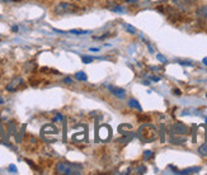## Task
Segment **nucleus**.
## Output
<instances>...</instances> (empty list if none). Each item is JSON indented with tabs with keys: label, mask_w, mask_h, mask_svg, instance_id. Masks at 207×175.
<instances>
[{
	"label": "nucleus",
	"mask_w": 207,
	"mask_h": 175,
	"mask_svg": "<svg viewBox=\"0 0 207 175\" xmlns=\"http://www.w3.org/2000/svg\"><path fill=\"white\" fill-rule=\"evenodd\" d=\"M57 174H64V175H74V174H80L81 173V165L72 164L69 161H59L55 167Z\"/></svg>",
	"instance_id": "nucleus-1"
},
{
	"label": "nucleus",
	"mask_w": 207,
	"mask_h": 175,
	"mask_svg": "<svg viewBox=\"0 0 207 175\" xmlns=\"http://www.w3.org/2000/svg\"><path fill=\"white\" fill-rule=\"evenodd\" d=\"M139 137L144 142H153L158 138L156 127L153 124H144L139 128Z\"/></svg>",
	"instance_id": "nucleus-2"
},
{
	"label": "nucleus",
	"mask_w": 207,
	"mask_h": 175,
	"mask_svg": "<svg viewBox=\"0 0 207 175\" xmlns=\"http://www.w3.org/2000/svg\"><path fill=\"white\" fill-rule=\"evenodd\" d=\"M78 11V7L71 3H60L53 9V13L56 15H70Z\"/></svg>",
	"instance_id": "nucleus-3"
},
{
	"label": "nucleus",
	"mask_w": 207,
	"mask_h": 175,
	"mask_svg": "<svg viewBox=\"0 0 207 175\" xmlns=\"http://www.w3.org/2000/svg\"><path fill=\"white\" fill-rule=\"evenodd\" d=\"M170 133L177 135V136H183L189 133V128L187 127L183 123H174L172 127H170Z\"/></svg>",
	"instance_id": "nucleus-4"
},
{
	"label": "nucleus",
	"mask_w": 207,
	"mask_h": 175,
	"mask_svg": "<svg viewBox=\"0 0 207 175\" xmlns=\"http://www.w3.org/2000/svg\"><path fill=\"white\" fill-rule=\"evenodd\" d=\"M197 0H172V3L180 10H188L196 4Z\"/></svg>",
	"instance_id": "nucleus-5"
},
{
	"label": "nucleus",
	"mask_w": 207,
	"mask_h": 175,
	"mask_svg": "<svg viewBox=\"0 0 207 175\" xmlns=\"http://www.w3.org/2000/svg\"><path fill=\"white\" fill-rule=\"evenodd\" d=\"M98 136L102 141H107L111 138V128L108 127V126H102L99 132H98Z\"/></svg>",
	"instance_id": "nucleus-6"
},
{
	"label": "nucleus",
	"mask_w": 207,
	"mask_h": 175,
	"mask_svg": "<svg viewBox=\"0 0 207 175\" xmlns=\"http://www.w3.org/2000/svg\"><path fill=\"white\" fill-rule=\"evenodd\" d=\"M22 84H23V79H22V77H17V79L11 80L8 84V85H7V90H8V92H17V89L19 88Z\"/></svg>",
	"instance_id": "nucleus-7"
},
{
	"label": "nucleus",
	"mask_w": 207,
	"mask_h": 175,
	"mask_svg": "<svg viewBox=\"0 0 207 175\" xmlns=\"http://www.w3.org/2000/svg\"><path fill=\"white\" fill-rule=\"evenodd\" d=\"M108 89H109V92H111L114 96H117L118 99H125V96H126L125 89H122V88H116V86H108Z\"/></svg>",
	"instance_id": "nucleus-8"
},
{
	"label": "nucleus",
	"mask_w": 207,
	"mask_h": 175,
	"mask_svg": "<svg viewBox=\"0 0 207 175\" xmlns=\"http://www.w3.org/2000/svg\"><path fill=\"white\" fill-rule=\"evenodd\" d=\"M196 14L198 18L201 19H205L207 20V5H203V7H199L197 10H196Z\"/></svg>",
	"instance_id": "nucleus-9"
},
{
	"label": "nucleus",
	"mask_w": 207,
	"mask_h": 175,
	"mask_svg": "<svg viewBox=\"0 0 207 175\" xmlns=\"http://www.w3.org/2000/svg\"><path fill=\"white\" fill-rule=\"evenodd\" d=\"M199 170H201V167L196 166V167H188V169H184V170L175 171V173H177V174H183V175H186V174H194V173H198Z\"/></svg>",
	"instance_id": "nucleus-10"
},
{
	"label": "nucleus",
	"mask_w": 207,
	"mask_h": 175,
	"mask_svg": "<svg viewBox=\"0 0 207 175\" xmlns=\"http://www.w3.org/2000/svg\"><path fill=\"white\" fill-rule=\"evenodd\" d=\"M129 107H130V108H133V109H136V111H139V112L142 111L141 105H140V103H139L136 99H130V100H129Z\"/></svg>",
	"instance_id": "nucleus-11"
},
{
	"label": "nucleus",
	"mask_w": 207,
	"mask_h": 175,
	"mask_svg": "<svg viewBox=\"0 0 207 175\" xmlns=\"http://www.w3.org/2000/svg\"><path fill=\"white\" fill-rule=\"evenodd\" d=\"M132 130V127L130 124H121L119 127H118V131L121 132L122 135H126V133H129V132Z\"/></svg>",
	"instance_id": "nucleus-12"
},
{
	"label": "nucleus",
	"mask_w": 207,
	"mask_h": 175,
	"mask_svg": "<svg viewBox=\"0 0 207 175\" xmlns=\"http://www.w3.org/2000/svg\"><path fill=\"white\" fill-rule=\"evenodd\" d=\"M75 79L79 80V81H87L88 76H87V74H85L84 71H78L75 74Z\"/></svg>",
	"instance_id": "nucleus-13"
},
{
	"label": "nucleus",
	"mask_w": 207,
	"mask_h": 175,
	"mask_svg": "<svg viewBox=\"0 0 207 175\" xmlns=\"http://www.w3.org/2000/svg\"><path fill=\"white\" fill-rule=\"evenodd\" d=\"M198 154L201 156H207V142H205L198 147Z\"/></svg>",
	"instance_id": "nucleus-14"
},
{
	"label": "nucleus",
	"mask_w": 207,
	"mask_h": 175,
	"mask_svg": "<svg viewBox=\"0 0 207 175\" xmlns=\"http://www.w3.org/2000/svg\"><path fill=\"white\" fill-rule=\"evenodd\" d=\"M112 11H116V13H126V8L125 7H121V5H118V7H114V8H112L111 9Z\"/></svg>",
	"instance_id": "nucleus-15"
},
{
	"label": "nucleus",
	"mask_w": 207,
	"mask_h": 175,
	"mask_svg": "<svg viewBox=\"0 0 207 175\" xmlns=\"http://www.w3.org/2000/svg\"><path fill=\"white\" fill-rule=\"evenodd\" d=\"M172 143H184L186 142V138H177V137H173L172 136Z\"/></svg>",
	"instance_id": "nucleus-16"
},
{
	"label": "nucleus",
	"mask_w": 207,
	"mask_h": 175,
	"mask_svg": "<svg viewBox=\"0 0 207 175\" xmlns=\"http://www.w3.org/2000/svg\"><path fill=\"white\" fill-rule=\"evenodd\" d=\"M69 33H72V34H87V33H90V31H76V29H71V31H69Z\"/></svg>",
	"instance_id": "nucleus-17"
},
{
	"label": "nucleus",
	"mask_w": 207,
	"mask_h": 175,
	"mask_svg": "<svg viewBox=\"0 0 207 175\" xmlns=\"http://www.w3.org/2000/svg\"><path fill=\"white\" fill-rule=\"evenodd\" d=\"M150 158H153V151H150V150H146V151H144V159L148 160Z\"/></svg>",
	"instance_id": "nucleus-18"
},
{
	"label": "nucleus",
	"mask_w": 207,
	"mask_h": 175,
	"mask_svg": "<svg viewBox=\"0 0 207 175\" xmlns=\"http://www.w3.org/2000/svg\"><path fill=\"white\" fill-rule=\"evenodd\" d=\"M125 27H126V29H127V32H130V33H132V34L136 33V29L133 28L132 26H130V24H125Z\"/></svg>",
	"instance_id": "nucleus-19"
},
{
	"label": "nucleus",
	"mask_w": 207,
	"mask_h": 175,
	"mask_svg": "<svg viewBox=\"0 0 207 175\" xmlns=\"http://www.w3.org/2000/svg\"><path fill=\"white\" fill-rule=\"evenodd\" d=\"M81 58H83V62L84 64H89V62H92L93 60H95L94 57H89V56H83Z\"/></svg>",
	"instance_id": "nucleus-20"
},
{
	"label": "nucleus",
	"mask_w": 207,
	"mask_h": 175,
	"mask_svg": "<svg viewBox=\"0 0 207 175\" xmlns=\"http://www.w3.org/2000/svg\"><path fill=\"white\" fill-rule=\"evenodd\" d=\"M146 171V167L144 166V165H140L139 167H137V174H144Z\"/></svg>",
	"instance_id": "nucleus-21"
},
{
	"label": "nucleus",
	"mask_w": 207,
	"mask_h": 175,
	"mask_svg": "<svg viewBox=\"0 0 207 175\" xmlns=\"http://www.w3.org/2000/svg\"><path fill=\"white\" fill-rule=\"evenodd\" d=\"M9 171H10V173H17V166L13 165V164L9 165Z\"/></svg>",
	"instance_id": "nucleus-22"
},
{
	"label": "nucleus",
	"mask_w": 207,
	"mask_h": 175,
	"mask_svg": "<svg viewBox=\"0 0 207 175\" xmlns=\"http://www.w3.org/2000/svg\"><path fill=\"white\" fill-rule=\"evenodd\" d=\"M156 57H158V60H159L160 62H165V61H167V60H165V57H164L163 55H158Z\"/></svg>",
	"instance_id": "nucleus-23"
},
{
	"label": "nucleus",
	"mask_w": 207,
	"mask_h": 175,
	"mask_svg": "<svg viewBox=\"0 0 207 175\" xmlns=\"http://www.w3.org/2000/svg\"><path fill=\"white\" fill-rule=\"evenodd\" d=\"M61 119H62V116H61V114H57V116L55 117V119H53V120H55V122H60Z\"/></svg>",
	"instance_id": "nucleus-24"
},
{
	"label": "nucleus",
	"mask_w": 207,
	"mask_h": 175,
	"mask_svg": "<svg viewBox=\"0 0 207 175\" xmlns=\"http://www.w3.org/2000/svg\"><path fill=\"white\" fill-rule=\"evenodd\" d=\"M149 77H150V79L153 80V81H160V77H159V76H149Z\"/></svg>",
	"instance_id": "nucleus-25"
},
{
	"label": "nucleus",
	"mask_w": 207,
	"mask_h": 175,
	"mask_svg": "<svg viewBox=\"0 0 207 175\" xmlns=\"http://www.w3.org/2000/svg\"><path fill=\"white\" fill-rule=\"evenodd\" d=\"M64 83H65V84H71L72 80L70 79V77H65V79H64Z\"/></svg>",
	"instance_id": "nucleus-26"
},
{
	"label": "nucleus",
	"mask_w": 207,
	"mask_h": 175,
	"mask_svg": "<svg viewBox=\"0 0 207 175\" xmlns=\"http://www.w3.org/2000/svg\"><path fill=\"white\" fill-rule=\"evenodd\" d=\"M173 93H174L175 95H180V94H182V92H180L179 89H173Z\"/></svg>",
	"instance_id": "nucleus-27"
},
{
	"label": "nucleus",
	"mask_w": 207,
	"mask_h": 175,
	"mask_svg": "<svg viewBox=\"0 0 207 175\" xmlns=\"http://www.w3.org/2000/svg\"><path fill=\"white\" fill-rule=\"evenodd\" d=\"M126 3H129V4H135V3H137L139 0H125Z\"/></svg>",
	"instance_id": "nucleus-28"
},
{
	"label": "nucleus",
	"mask_w": 207,
	"mask_h": 175,
	"mask_svg": "<svg viewBox=\"0 0 207 175\" xmlns=\"http://www.w3.org/2000/svg\"><path fill=\"white\" fill-rule=\"evenodd\" d=\"M11 31H13V32H18V27H17V26L11 27Z\"/></svg>",
	"instance_id": "nucleus-29"
},
{
	"label": "nucleus",
	"mask_w": 207,
	"mask_h": 175,
	"mask_svg": "<svg viewBox=\"0 0 207 175\" xmlns=\"http://www.w3.org/2000/svg\"><path fill=\"white\" fill-rule=\"evenodd\" d=\"M202 62H203V64H205V65L207 66V57H205V58L202 60Z\"/></svg>",
	"instance_id": "nucleus-30"
},
{
	"label": "nucleus",
	"mask_w": 207,
	"mask_h": 175,
	"mask_svg": "<svg viewBox=\"0 0 207 175\" xmlns=\"http://www.w3.org/2000/svg\"><path fill=\"white\" fill-rule=\"evenodd\" d=\"M90 51H93V52H97V51H99V48H90Z\"/></svg>",
	"instance_id": "nucleus-31"
},
{
	"label": "nucleus",
	"mask_w": 207,
	"mask_h": 175,
	"mask_svg": "<svg viewBox=\"0 0 207 175\" xmlns=\"http://www.w3.org/2000/svg\"><path fill=\"white\" fill-rule=\"evenodd\" d=\"M3 103H4V99L2 98V96H0V104H3Z\"/></svg>",
	"instance_id": "nucleus-32"
},
{
	"label": "nucleus",
	"mask_w": 207,
	"mask_h": 175,
	"mask_svg": "<svg viewBox=\"0 0 207 175\" xmlns=\"http://www.w3.org/2000/svg\"><path fill=\"white\" fill-rule=\"evenodd\" d=\"M14 2H19V0H14Z\"/></svg>",
	"instance_id": "nucleus-33"
},
{
	"label": "nucleus",
	"mask_w": 207,
	"mask_h": 175,
	"mask_svg": "<svg viewBox=\"0 0 207 175\" xmlns=\"http://www.w3.org/2000/svg\"><path fill=\"white\" fill-rule=\"evenodd\" d=\"M206 123H207V118H206Z\"/></svg>",
	"instance_id": "nucleus-34"
},
{
	"label": "nucleus",
	"mask_w": 207,
	"mask_h": 175,
	"mask_svg": "<svg viewBox=\"0 0 207 175\" xmlns=\"http://www.w3.org/2000/svg\"><path fill=\"white\" fill-rule=\"evenodd\" d=\"M206 96H207V93H206Z\"/></svg>",
	"instance_id": "nucleus-35"
}]
</instances>
